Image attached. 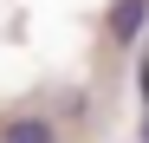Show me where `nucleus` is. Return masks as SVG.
Listing matches in <instances>:
<instances>
[{
	"mask_svg": "<svg viewBox=\"0 0 149 143\" xmlns=\"http://www.w3.org/2000/svg\"><path fill=\"white\" fill-rule=\"evenodd\" d=\"M149 26V0H110V13H104V33L110 46H136Z\"/></svg>",
	"mask_w": 149,
	"mask_h": 143,
	"instance_id": "nucleus-1",
	"label": "nucleus"
},
{
	"mask_svg": "<svg viewBox=\"0 0 149 143\" xmlns=\"http://www.w3.org/2000/svg\"><path fill=\"white\" fill-rule=\"evenodd\" d=\"M0 143H58V124L52 117H7L0 124Z\"/></svg>",
	"mask_w": 149,
	"mask_h": 143,
	"instance_id": "nucleus-2",
	"label": "nucleus"
},
{
	"mask_svg": "<svg viewBox=\"0 0 149 143\" xmlns=\"http://www.w3.org/2000/svg\"><path fill=\"white\" fill-rule=\"evenodd\" d=\"M143 143H149V117H143Z\"/></svg>",
	"mask_w": 149,
	"mask_h": 143,
	"instance_id": "nucleus-3",
	"label": "nucleus"
}]
</instances>
